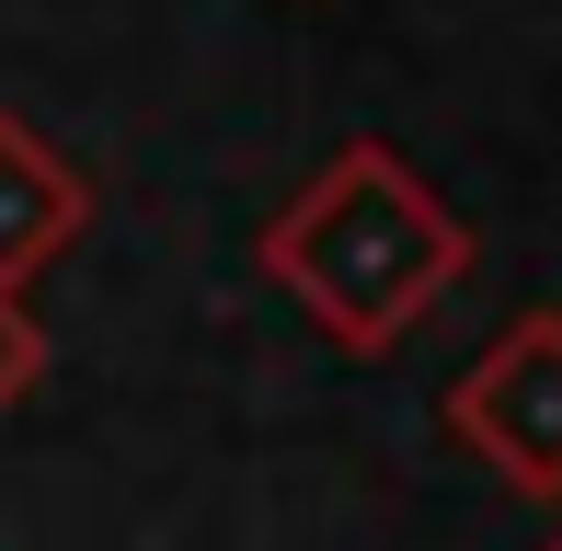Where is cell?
<instances>
[{
	"mask_svg": "<svg viewBox=\"0 0 562 551\" xmlns=\"http://www.w3.org/2000/svg\"><path fill=\"white\" fill-rule=\"evenodd\" d=\"M252 254H265V276L311 311L322 345H345V357H391L459 276H471V230H459V207L402 161V149L345 138L334 161L265 218Z\"/></svg>",
	"mask_w": 562,
	"mask_h": 551,
	"instance_id": "6da1fadb",
	"label": "cell"
},
{
	"mask_svg": "<svg viewBox=\"0 0 562 551\" xmlns=\"http://www.w3.org/2000/svg\"><path fill=\"white\" fill-rule=\"evenodd\" d=\"M448 437L517 494L562 506V311H517L448 380Z\"/></svg>",
	"mask_w": 562,
	"mask_h": 551,
	"instance_id": "7a4b0ae2",
	"label": "cell"
},
{
	"mask_svg": "<svg viewBox=\"0 0 562 551\" xmlns=\"http://www.w3.org/2000/svg\"><path fill=\"white\" fill-rule=\"evenodd\" d=\"M81 218H92L81 161H69L58 138H35L23 115H0V288L46 276L69 241H81Z\"/></svg>",
	"mask_w": 562,
	"mask_h": 551,
	"instance_id": "3957f363",
	"label": "cell"
},
{
	"mask_svg": "<svg viewBox=\"0 0 562 551\" xmlns=\"http://www.w3.org/2000/svg\"><path fill=\"white\" fill-rule=\"evenodd\" d=\"M35 380H46V322L23 288H0V403H23Z\"/></svg>",
	"mask_w": 562,
	"mask_h": 551,
	"instance_id": "277c9868",
	"label": "cell"
},
{
	"mask_svg": "<svg viewBox=\"0 0 562 551\" xmlns=\"http://www.w3.org/2000/svg\"><path fill=\"white\" fill-rule=\"evenodd\" d=\"M551 551H562V540H551Z\"/></svg>",
	"mask_w": 562,
	"mask_h": 551,
	"instance_id": "5b68a950",
	"label": "cell"
}]
</instances>
